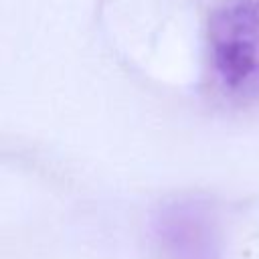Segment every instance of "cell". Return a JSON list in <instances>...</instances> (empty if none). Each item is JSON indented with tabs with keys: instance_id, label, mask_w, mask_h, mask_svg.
Wrapping results in <instances>:
<instances>
[{
	"instance_id": "cell-1",
	"label": "cell",
	"mask_w": 259,
	"mask_h": 259,
	"mask_svg": "<svg viewBox=\"0 0 259 259\" xmlns=\"http://www.w3.org/2000/svg\"><path fill=\"white\" fill-rule=\"evenodd\" d=\"M206 51L219 89L237 101H257L259 0H221L206 20Z\"/></svg>"
},
{
	"instance_id": "cell-2",
	"label": "cell",
	"mask_w": 259,
	"mask_h": 259,
	"mask_svg": "<svg viewBox=\"0 0 259 259\" xmlns=\"http://www.w3.org/2000/svg\"><path fill=\"white\" fill-rule=\"evenodd\" d=\"M223 206L204 196L164 200L150 217L156 259H219Z\"/></svg>"
}]
</instances>
